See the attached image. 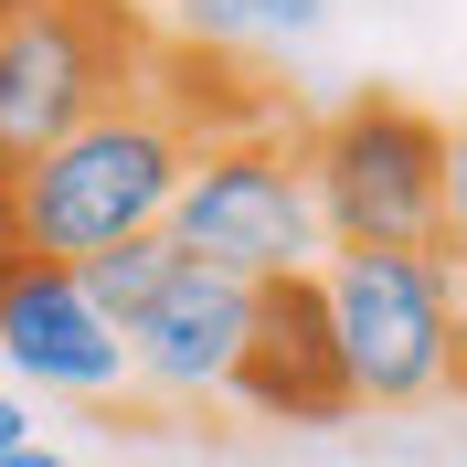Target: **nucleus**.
I'll list each match as a JSON object with an SVG mask.
<instances>
[{
  "label": "nucleus",
  "instance_id": "1",
  "mask_svg": "<svg viewBox=\"0 0 467 467\" xmlns=\"http://www.w3.org/2000/svg\"><path fill=\"white\" fill-rule=\"evenodd\" d=\"M308 107L276 117V128H244V139H202L181 160V192L160 213L192 265H223L244 287H276V276H319L329 255V223H319V192H308V149H297Z\"/></svg>",
  "mask_w": 467,
  "mask_h": 467
},
{
  "label": "nucleus",
  "instance_id": "2",
  "mask_svg": "<svg viewBox=\"0 0 467 467\" xmlns=\"http://www.w3.org/2000/svg\"><path fill=\"white\" fill-rule=\"evenodd\" d=\"M319 308H329V340H340L361 414H425L457 393V265H446V244H425V255L329 244Z\"/></svg>",
  "mask_w": 467,
  "mask_h": 467
},
{
  "label": "nucleus",
  "instance_id": "3",
  "mask_svg": "<svg viewBox=\"0 0 467 467\" xmlns=\"http://www.w3.org/2000/svg\"><path fill=\"white\" fill-rule=\"evenodd\" d=\"M329 244H446V117L404 86H350L297 128Z\"/></svg>",
  "mask_w": 467,
  "mask_h": 467
},
{
  "label": "nucleus",
  "instance_id": "4",
  "mask_svg": "<svg viewBox=\"0 0 467 467\" xmlns=\"http://www.w3.org/2000/svg\"><path fill=\"white\" fill-rule=\"evenodd\" d=\"M181 160L192 149L160 128V117L128 96V107L86 117V128H64L54 149H32L22 171V223H32V255L43 265H86L107 255V244H128V234H160V213H171L181 192Z\"/></svg>",
  "mask_w": 467,
  "mask_h": 467
},
{
  "label": "nucleus",
  "instance_id": "5",
  "mask_svg": "<svg viewBox=\"0 0 467 467\" xmlns=\"http://www.w3.org/2000/svg\"><path fill=\"white\" fill-rule=\"evenodd\" d=\"M149 32L160 22L139 0H43L22 22H0V160L22 171L32 149H54L64 128L128 107Z\"/></svg>",
  "mask_w": 467,
  "mask_h": 467
},
{
  "label": "nucleus",
  "instance_id": "6",
  "mask_svg": "<svg viewBox=\"0 0 467 467\" xmlns=\"http://www.w3.org/2000/svg\"><path fill=\"white\" fill-rule=\"evenodd\" d=\"M223 404L255 414V425H297V436H329L350 425V372H340V340H329V308H319V276H276L255 287V319H244V350L223 372Z\"/></svg>",
  "mask_w": 467,
  "mask_h": 467
},
{
  "label": "nucleus",
  "instance_id": "7",
  "mask_svg": "<svg viewBox=\"0 0 467 467\" xmlns=\"http://www.w3.org/2000/svg\"><path fill=\"white\" fill-rule=\"evenodd\" d=\"M244 319H255V287L181 255L171 287L117 329V340H128V382H139L149 404H171V414L223 404V372H234V350H244Z\"/></svg>",
  "mask_w": 467,
  "mask_h": 467
},
{
  "label": "nucleus",
  "instance_id": "8",
  "mask_svg": "<svg viewBox=\"0 0 467 467\" xmlns=\"http://www.w3.org/2000/svg\"><path fill=\"white\" fill-rule=\"evenodd\" d=\"M0 361H11L32 393H64V404H139L128 340L86 308L75 265H32L22 287L0 297Z\"/></svg>",
  "mask_w": 467,
  "mask_h": 467
},
{
  "label": "nucleus",
  "instance_id": "9",
  "mask_svg": "<svg viewBox=\"0 0 467 467\" xmlns=\"http://www.w3.org/2000/svg\"><path fill=\"white\" fill-rule=\"evenodd\" d=\"M139 107L160 117L181 149H202V139H244V128L297 117V96L276 86L244 43H181V32H149V54H139Z\"/></svg>",
  "mask_w": 467,
  "mask_h": 467
},
{
  "label": "nucleus",
  "instance_id": "10",
  "mask_svg": "<svg viewBox=\"0 0 467 467\" xmlns=\"http://www.w3.org/2000/svg\"><path fill=\"white\" fill-rule=\"evenodd\" d=\"M171 265H181V244H171V234H128V244H107V255H86V265H75V287H86V308H96L107 329H128L149 297L171 287Z\"/></svg>",
  "mask_w": 467,
  "mask_h": 467
},
{
  "label": "nucleus",
  "instance_id": "11",
  "mask_svg": "<svg viewBox=\"0 0 467 467\" xmlns=\"http://www.w3.org/2000/svg\"><path fill=\"white\" fill-rule=\"evenodd\" d=\"M149 22H160V32H181V43H244L255 0H160Z\"/></svg>",
  "mask_w": 467,
  "mask_h": 467
},
{
  "label": "nucleus",
  "instance_id": "12",
  "mask_svg": "<svg viewBox=\"0 0 467 467\" xmlns=\"http://www.w3.org/2000/svg\"><path fill=\"white\" fill-rule=\"evenodd\" d=\"M32 265L43 255H32V223H22V181H11V160H0V297L22 287Z\"/></svg>",
  "mask_w": 467,
  "mask_h": 467
},
{
  "label": "nucleus",
  "instance_id": "13",
  "mask_svg": "<svg viewBox=\"0 0 467 467\" xmlns=\"http://www.w3.org/2000/svg\"><path fill=\"white\" fill-rule=\"evenodd\" d=\"M446 255H467V117H446Z\"/></svg>",
  "mask_w": 467,
  "mask_h": 467
},
{
  "label": "nucleus",
  "instance_id": "14",
  "mask_svg": "<svg viewBox=\"0 0 467 467\" xmlns=\"http://www.w3.org/2000/svg\"><path fill=\"white\" fill-rule=\"evenodd\" d=\"M319 11H329V0H255V22H287V32H297V22H319Z\"/></svg>",
  "mask_w": 467,
  "mask_h": 467
},
{
  "label": "nucleus",
  "instance_id": "15",
  "mask_svg": "<svg viewBox=\"0 0 467 467\" xmlns=\"http://www.w3.org/2000/svg\"><path fill=\"white\" fill-rule=\"evenodd\" d=\"M22 436H32V404H22V393H0V457H11Z\"/></svg>",
  "mask_w": 467,
  "mask_h": 467
},
{
  "label": "nucleus",
  "instance_id": "16",
  "mask_svg": "<svg viewBox=\"0 0 467 467\" xmlns=\"http://www.w3.org/2000/svg\"><path fill=\"white\" fill-rule=\"evenodd\" d=\"M0 467H75V457H64V446H43V436H22V446H11Z\"/></svg>",
  "mask_w": 467,
  "mask_h": 467
},
{
  "label": "nucleus",
  "instance_id": "17",
  "mask_svg": "<svg viewBox=\"0 0 467 467\" xmlns=\"http://www.w3.org/2000/svg\"><path fill=\"white\" fill-rule=\"evenodd\" d=\"M457 265V393H467V255H446Z\"/></svg>",
  "mask_w": 467,
  "mask_h": 467
},
{
  "label": "nucleus",
  "instance_id": "18",
  "mask_svg": "<svg viewBox=\"0 0 467 467\" xmlns=\"http://www.w3.org/2000/svg\"><path fill=\"white\" fill-rule=\"evenodd\" d=\"M22 11H43V0H0V22H22Z\"/></svg>",
  "mask_w": 467,
  "mask_h": 467
}]
</instances>
